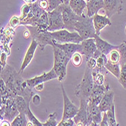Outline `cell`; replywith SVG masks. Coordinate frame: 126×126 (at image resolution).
<instances>
[{"mask_svg": "<svg viewBox=\"0 0 126 126\" xmlns=\"http://www.w3.org/2000/svg\"><path fill=\"white\" fill-rule=\"evenodd\" d=\"M94 85V82L92 76V70L87 67L82 82L76 86L75 89L76 95L79 98V100L85 99L89 100L92 93Z\"/></svg>", "mask_w": 126, "mask_h": 126, "instance_id": "1", "label": "cell"}, {"mask_svg": "<svg viewBox=\"0 0 126 126\" xmlns=\"http://www.w3.org/2000/svg\"><path fill=\"white\" fill-rule=\"evenodd\" d=\"M26 28L30 32L32 39L37 42L39 47L42 51H44L45 46L48 45L54 46V40L51 36V32L48 30L42 29L37 26L27 25Z\"/></svg>", "mask_w": 126, "mask_h": 126, "instance_id": "2", "label": "cell"}, {"mask_svg": "<svg viewBox=\"0 0 126 126\" xmlns=\"http://www.w3.org/2000/svg\"><path fill=\"white\" fill-rule=\"evenodd\" d=\"M76 31L83 39L94 38L97 35L96 30L94 26V22L92 17H88L87 15L79 16L74 27Z\"/></svg>", "mask_w": 126, "mask_h": 126, "instance_id": "3", "label": "cell"}, {"mask_svg": "<svg viewBox=\"0 0 126 126\" xmlns=\"http://www.w3.org/2000/svg\"><path fill=\"white\" fill-rule=\"evenodd\" d=\"M51 36L54 42L58 43H81L84 39L79 34L76 32L69 31L63 29L51 32Z\"/></svg>", "mask_w": 126, "mask_h": 126, "instance_id": "4", "label": "cell"}, {"mask_svg": "<svg viewBox=\"0 0 126 126\" xmlns=\"http://www.w3.org/2000/svg\"><path fill=\"white\" fill-rule=\"evenodd\" d=\"M48 14L49 20V26L48 28V31L54 32L65 29L62 15V4L52 11L48 12Z\"/></svg>", "mask_w": 126, "mask_h": 126, "instance_id": "5", "label": "cell"}, {"mask_svg": "<svg viewBox=\"0 0 126 126\" xmlns=\"http://www.w3.org/2000/svg\"><path fill=\"white\" fill-rule=\"evenodd\" d=\"M62 15L63 20L65 25V29L68 30L69 31L73 32L75 30V24L77 22L79 16L73 11L69 3L62 4Z\"/></svg>", "mask_w": 126, "mask_h": 126, "instance_id": "6", "label": "cell"}, {"mask_svg": "<svg viewBox=\"0 0 126 126\" xmlns=\"http://www.w3.org/2000/svg\"><path fill=\"white\" fill-rule=\"evenodd\" d=\"M61 87L62 94L63 97V112L62 120L73 118L77 114L79 111V108L76 107L72 103V101L70 100V98L68 97L62 82L61 84Z\"/></svg>", "mask_w": 126, "mask_h": 126, "instance_id": "7", "label": "cell"}, {"mask_svg": "<svg viewBox=\"0 0 126 126\" xmlns=\"http://www.w3.org/2000/svg\"><path fill=\"white\" fill-rule=\"evenodd\" d=\"M88 102L89 100L81 99L80 100V108L76 115L73 118L76 125L88 126Z\"/></svg>", "mask_w": 126, "mask_h": 126, "instance_id": "8", "label": "cell"}, {"mask_svg": "<svg viewBox=\"0 0 126 126\" xmlns=\"http://www.w3.org/2000/svg\"><path fill=\"white\" fill-rule=\"evenodd\" d=\"M45 10H43L42 8H40L38 1L35 3L32 4L31 10L28 16L20 22V25H31V26H36L37 20L40 17V16L45 12Z\"/></svg>", "mask_w": 126, "mask_h": 126, "instance_id": "9", "label": "cell"}, {"mask_svg": "<svg viewBox=\"0 0 126 126\" xmlns=\"http://www.w3.org/2000/svg\"><path fill=\"white\" fill-rule=\"evenodd\" d=\"M17 73H18L15 70V69L9 65H6L3 70H1V79H2L4 80L7 87L11 91H12L15 94V89H14V85H15L16 76L17 75Z\"/></svg>", "mask_w": 126, "mask_h": 126, "instance_id": "10", "label": "cell"}, {"mask_svg": "<svg viewBox=\"0 0 126 126\" xmlns=\"http://www.w3.org/2000/svg\"><path fill=\"white\" fill-rule=\"evenodd\" d=\"M104 9L110 18L115 14H121L123 11L122 0H104Z\"/></svg>", "mask_w": 126, "mask_h": 126, "instance_id": "11", "label": "cell"}, {"mask_svg": "<svg viewBox=\"0 0 126 126\" xmlns=\"http://www.w3.org/2000/svg\"><path fill=\"white\" fill-rule=\"evenodd\" d=\"M101 110L98 105L94 104L91 102H88V126L89 125H99L102 120Z\"/></svg>", "mask_w": 126, "mask_h": 126, "instance_id": "12", "label": "cell"}, {"mask_svg": "<svg viewBox=\"0 0 126 126\" xmlns=\"http://www.w3.org/2000/svg\"><path fill=\"white\" fill-rule=\"evenodd\" d=\"M54 79H58V76H57L54 69H52V70L48 73H44L41 76H36L34 78L27 79V82L28 85L31 88H35L36 85H37L40 83H44L45 82L50 81V80H52Z\"/></svg>", "mask_w": 126, "mask_h": 126, "instance_id": "13", "label": "cell"}, {"mask_svg": "<svg viewBox=\"0 0 126 126\" xmlns=\"http://www.w3.org/2000/svg\"><path fill=\"white\" fill-rule=\"evenodd\" d=\"M81 45H82V50H81L82 54L86 56L87 59L90 58H94V55L97 50L94 38L84 39L81 42Z\"/></svg>", "mask_w": 126, "mask_h": 126, "instance_id": "14", "label": "cell"}, {"mask_svg": "<svg viewBox=\"0 0 126 126\" xmlns=\"http://www.w3.org/2000/svg\"><path fill=\"white\" fill-rule=\"evenodd\" d=\"M110 88L109 85H94L92 93L89 98V101L91 102L92 104L98 105L100 104V103L103 98V96L105 94L106 91Z\"/></svg>", "mask_w": 126, "mask_h": 126, "instance_id": "15", "label": "cell"}, {"mask_svg": "<svg viewBox=\"0 0 126 126\" xmlns=\"http://www.w3.org/2000/svg\"><path fill=\"white\" fill-rule=\"evenodd\" d=\"M55 46L60 48L61 49H62L70 58H71L72 56L76 53V52H79L81 53V50H82V45L81 43H58L54 42V45Z\"/></svg>", "mask_w": 126, "mask_h": 126, "instance_id": "16", "label": "cell"}, {"mask_svg": "<svg viewBox=\"0 0 126 126\" xmlns=\"http://www.w3.org/2000/svg\"><path fill=\"white\" fill-rule=\"evenodd\" d=\"M94 26L96 30L97 35H100V32L104 29L106 26H111L112 23L110 21V18L107 15L104 16L101 15H98V13L95 14L93 17Z\"/></svg>", "mask_w": 126, "mask_h": 126, "instance_id": "17", "label": "cell"}, {"mask_svg": "<svg viewBox=\"0 0 126 126\" xmlns=\"http://www.w3.org/2000/svg\"><path fill=\"white\" fill-rule=\"evenodd\" d=\"M38 46H39V45H38L37 42L36 40L32 39L31 43H30V45L29 46V48H28V49H27V51L26 52L24 61H23V63H22V65L20 66V73L25 70V69L27 67V66L32 61L33 57H34V54H35V51H36Z\"/></svg>", "mask_w": 126, "mask_h": 126, "instance_id": "18", "label": "cell"}, {"mask_svg": "<svg viewBox=\"0 0 126 126\" xmlns=\"http://www.w3.org/2000/svg\"><path fill=\"white\" fill-rule=\"evenodd\" d=\"M113 98L114 92L110 88L103 96V98L99 104V108L102 112H107L112 107L113 104Z\"/></svg>", "mask_w": 126, "mask_h": 126, "instance_id": "19", "label": "cell"}, {"mask_svg": "<svg viewBox=\"0 0 126 126\" xmlns=\"http://www.w3.org/2000/svg\"><path fill=\"white\" fill-rule=\"evenodd\" d=\"M87 2V15L93 17L95 14L98 13L100 9L104 7V0H86Z\"/></svg>", "mask_w": 126, "mask_h": 126, "instance_id": "20", "label": "cell"}, {"mask_svg": "<svg viewBox=\"0 0 126 126\" xmlns=\"http://www.w3.org/2000/svg\"><path fill=\"white\" fill-rule=\"evenodd\" d=\"M94 39H95V42H96V45H97V50H99L102 54H106L107 56L113 49L118 48V46H116V45H111L110 43L107 42V41L102 39L100 37L99 35H96L94 36Z\"/></svg>", "mask_w": 126, "mask_h": 126, "instance_id": "21", "label": "cell"}, {"mask_svg": "<svg viewBox=\"0 0 126 126\" xmlns=\"http://www.w3.org/2000/svg\"><path fill=\"white\" fill-rule=\"evenodd\" d=\"M52 48L54 51V62L63 63L67 65L68 63L71 60L70 57H69L62 49L55 46V45L52 46Z\"/></svg>", "mask_w": 126, "mask_h": 126, "instance_id": "22", "label": "cell"}, {"mask_svg": "<svg viewBox=\"0 0 126 126\" xmlns=\"http://www.w3.org/2000/svg\"><path fill=\"white\" fill-rule=\"evenodd\" d=\"M69 5L74 12L79 16H82L84 11L87 8V2L85 0H70Z\"/></svg>", "mask_w": 126, "mask_h": 126, "instance_id": "23", "label": "cell"}, {"mask_svg": "<svg viewBox=\"0 0 126 126\" xmlns=\"http://www.w3.org/2000/svg\"><path fill=\"white\" fill-rule=\"evenodd\" d=\"M66 66L67 65L63 63L54 62V67L57 76H58V80L59 82H62L66 78Z\"/></svg>", "mask_w": 126, "mask_h": 126, "instance_id": "24", "label": "cell"}, {"mask_svg": "<svg viewBox=\"0 0 126 126\" xmlns=\"http://www.w3.org/2000/svg\"><path fill=\"white\" fill-rule=\"evenodd\" d=\"M15 100L19 112L27 115L30 109V103H28L24 97L20 95H16L15 97Z\"/></svg>", "mask_w": 126, "mask_h": 126, "instance_id": "25", "label": "cell"}, {"mask_svg": "<svg viewBox=\"0 0 126 126\" xmlns=\"http://www.w3.org/2000/svg\"><path fill=\"white\" fill-rule=\"evenodd\" d=\"M105 68L109 72H110L114 76L116 77L117 79L119 77L120 71H121V66H120L119 63H111L110 61H107V63L105 64Z\"/></svg>", "mask_w": 126, "mask_h": 126, "instance_id": "26", "label": "cell"}, {"mask_svg": "<svg viewBox=\"0 0 126 126\" xmlns=\"http://www.w3.org/2000/svg\"><path fill=\"white\" fill-rule=\"evenodd\" d=\"M27 116L26 114L20 112L18 115L11 122V126H27Z\"/></svg>", "mask_w": 126, "mask_h": 126, "instance_id": "27", "label": "cell"}, {"mask_svg": "<svg viewBox=\"0 0 126 126\" xmlns=\"http://www.w3.org/2000/svg\"><path fill=\"white\" fill-rule=\"evenodd\" d=\"M36 26L44 30H48L49 26V20H48V14L46 11L40 16V17L37 20Z\"/></svg>", "mask_w": 126, "mask_h": 126, "instance_id": "28", "label": "cell"}, {"mask_svg": "<svg viewBox=\"0 0 126 126\" xmlns=\"http://www.w3.org/2000/svg\"><path fill=\"white\" fill-rule=\"evenodd\" d=\"M107 117H108V121H109V125L110 126H116L119 125L118 123L116 122V116H115V105L114 104H112V107L107 111Z\"/></svg>", "mask_w": 126, "mask_h": 126, "instance_id": "29", "label": "cell"}, {"mask_svg": "<svg viewBox=\"0 0 126 126\" xmlns=\"http://www.w3.org/2000/svg\"><path fill=\"white\" fill-rule=\"evenodd\" d=\"M120 53L118 50V48L116 49H113L112 51H111L109 54L107 55V59L108 61L111 62V63H119L120 61Z\"/></svg>", "mask_w": 126, "mask_h": 126, "instance_id": "30", "label": "cell"}, {"mask_svg": "<svg viewBox=\"0 0 126 126\" xmlns=\"http://www.w3.org/2000/svg\"><path fill=\"white\" fill-rule=\"evenodd\" d=\"M118 50L120 53V61L119 64L122 65L126 63V41H124L121 45L118 46Z\"/></svg>", "mask_w": 126, "mask_h": 126, "instance_id": "31", "label": "cell"}, {"mask_svg": "<svg viewBox=\"0 0 126 126\" xmlns=\"http://www.w3.org/2000/svg\"><path fill=\"white\" fill-rule=\"evenodd\" d=\"M118 80L123 88L126 89V63L121 65V71Z\"/></svg>", "mask_w": 126, "mask_h": 126, "instance_id": "32", "label": "cell"}, {"mask_svg": "<svg viewBox=\"0 0 126 126\" xmlns=\"http://www.w3.org/2000/svg\"><path fill=\"white\" fill-rule=\"evenodd\" d=\"M108 61L107 59V56L106 54H102L99 58L97 59V70L101 71L102 69L105 67V64L107 63V62Z\"/></svg>", "mask_w": 126, "mask_h": 126, "instance_id": "33", "label": "cell"}, {"mask_svg": "<svg viewBox=\"0 0 126 126\" xmlns=\"http://www.w3.org/2000/svg\"><path fill=\"white\" fill-rule=\"evenodd\" d=\"M31 7H32V4H25L22 6L21 8V10H20V21L24 20L29 15L30 11L31 10Z\"/></svg>", "mask_w": 126, "mask_h": 126, "instance_id": "34", "label": "cell"}, {"mask_svg": "<svg viewBox=\"0 0 126 126\" xmlns=\"http://www.w3.org/2000/svg\"><path fill=\"white\" fill-rule=\"evenodd\" d=\"M92 76H93V79H94V82L96 85H104V75H102L100 73L97 72H92Z\"/></svg>", "mask_w": 126, "mask_h": 126, "instance_id": "35", "label": "cell"}, {"mask_svg": "<svg viewBox=\"0 0 126 126\" xmlns=\"http://www.w3.org/2000/svg\"><path fill=\"white\" fill-rule=\"evenodd\" d=\"M48 9L46 10L47 12L52 11L61 4H63L62 0H48Z\"/></svg>", "mask_w": 126, "mask_h": 126, "instance_id": "36", "label": "cell"}, {"mask_svg": "<svg viewBox=\"0 0 126 126\" xmlns=\"http://www.w3.org/2000/svg\"><path fill=\"white\" fill-rule=\"evenodd\" d=\"M82 54L79 52H76L75 53L71 58V61L73 64V66H79L82 64Z\"/></svg>", "mask_w": 126, "mask_h": 126, "instance_id": "37", "label": "cell"}, {"mask_svg": "<svg viewBox=\"0 0 126 126\" xmlns=\"http://www.w3.org/2000/svg\"><path fill=\"white\" fill-rule=\"evenodd\" d=\"M56 116H57V112H53L50 114L48 120L43 123V126H57L58 123L56 121Z\"/></svg>", "mask_w": 126, "mask_h": 126, "instance_id": "38", "label": "cell"}, {"mask_svg": "<svg viewBox=\"0 0 126 126\" xmlns=\"http://www.w3.org/2000/svg\"><path fill=\"white\" fill-rule=\"evenodd\" d=\"M27 116L28 118V120L30 122H31L32 123L33 125H36V126H43V123H41L36 118V116L33 115V113L32 112V111L30 110V109H29L27 114Z\"/></svg>", "mask_w": 126, "mask_h": 126, "instance_id": "39", "label": "cell"}, {"mask_svg": "<svg viewBox=\"0 0 126 126\" xmlns=\"http://www.w3.org/2000/svg\"><path fill=\"white\" fill-rule=\"evenodd\" d=\"M20 17H17V16H13L10 19L9 21V26L11 28H16L19 25H20Z\"/></svg>", "mask_w": 126, "mask_h": 126, "instance_id": "40", "label": "cell"}, {"mask_svg": "<svg viewBox=\"0 0 126 126\" xmlns=\"http://www.w3.org/2000/svg\"><path fill=\"white\" fill-rule=\"evenodd\" d=\"M73 125H76V123L73 118L65 119V120H61V122L58 124V126H73Z\"/></svg>", "mask_w": 126, "mask_h": 126, "instance_id": "41", "label": "cell"}, {"mask_svg": "<svg viewBox=\"0 0 126 126\" xmlns=\"http://www.w3.org/2000/svg\"><path fill=\"white\" fill-rule=\"evenodd\" d=\"M97 66V59L94 58H90L87 59V67L92 70Z\"/></svg>", "mask_w": 126, "mask_h": 126, "instance_id": "42", "label": "cell"}, {"mask_svg": "<svg viewBox=\"0 0 126 126\" xmlns=\"http://www.w3.org/2000/svg\"><path fill=\"white\" fill-rule=\"evenodd\" d=\"M100 126H109V121H108V117L107 112H104V115L102 116V120L100 123L99 124Z\"/></svg>", "mask_w": 126, "mask_h": 126, "instance_id": "43", "label": "cell"}, {"mask_svg": "<svg viewBox=\"0 0 126 126\" xmlns=\"http://www.w3.org/2000/svg\"><path fill=\"white\" fill-rule=\"evenodd\" d=\"M6 59H7V55L5 53H2L1 56H0V61H1V70L5 67L6 64Z\"/></svg>", "mask_w": 126, "mask_h": 126, "instance_id": "44", "label": "cell"}, {"mask_svg": "<svg viewBox=\"0 0 126 126\" xmlns=\"http://www.w3.org/2000/svg\"><path fill=\"white\" fill-rule=\"evenodd\" d=\"M38 3L43 10L46 11L48 7V0H38Z\"/></svg>", "mask_w": 126, "mask_h": 126, "instance_id": "45", "label": "cell"}, {"mask_svg": "<svg viewBox=\"0 0 126 126\" xmlns=\"http://www.w3.org/2000/svg\"><path fill=\"white\" fill-rule=\"evenodd\" d=\"M32 102L33 104H35L36 106H38L41 102L40 96L38 94H34L32 97Z\"/></svg>", "mask_w": 126, "mask_h": 126, "instance_id": "46", "label": "cell"}, {"mask_svg": "<svg viewBox=\"0 0 126 126\" xmlns=\"http://www.w3.org/2000/svg\"><path fill=\"white\" fill-rule=\"evenodd\" d=\"M44 88V83H40L35 86V89L38 91H42Z\"/></svg>", "mask_w": 126, "mask_h": 126, "instance_id": "47", "label": "cell"}, {"mask_svg": "<svg viewBox=\"0 0 126 126\" xmlns=\"http://www.w3.org/2000/svg\"><path fill=\"white\" fill-rule=\"evenodd\" d=\"M24 38H26V39H28L30 36H31V35H30V32L27 29V30L24 32Z\"/></svg>", "mask_w": 126, "mask_h": 126, "instance_id": "48", "label": "cell"}, {"mask_svg": "<svg viewBox=\"0 0 126 126\" xmlns=\"http://www.w3.org/2000/svg\"><path fill=\"white\" fill-rule=\"evenodd\" d=\"M24 1L26 3H28V4H33V3L36 2L38 0H24Z\"/></svg>", "mask_w": 126, "mask_h": 126, "instance_id": "49", "label": "cell"}, {"mask_svg": "<svg viewBox=\"0 0 126 126\" xmlns=\"http://www.w3.org/2000/svg\"><path fill=\"white\" fill-rule=\"evenodd\" d=\"M3 125H11V124L8 122V120L2 121L1 122V126H3Z\"/></svg>", "mask_w": 126, "mask_h": 126, "instance_id": "50", "label": "cell"}, {"mask_svg": "<svg viewBox=\"0 0 126 126\" xmlns=\"http://www.w3.org/2000/svg\"><path fill=\"white\" fill-rule=\"evenodd\" d=\"M62 1H63V4H68V3H69V1H70V0H62Z\"/></svg>", "mask_w": 126, "mask_h": 126, "instance_id": "51", "label": "cell"}, {"mask_svg": "<svg viewBox=\"0 0 126 126\" xmlns=\"http://www.w3.org/2000/svg\"><path fill=\"white\" fill-rule=\"evenodd\" d=\"M125 34H126V26H125Z\"/></svg>", "mask_w": 126, "mask_h": 126, "instance_id": "52", "label": "cell"}, {"mask_svg": "<svg viewBox=\"0 0 126 126\" xmlns=\"http://www.w3.org/2000/svg\"><path fill=\"white\" fill-rule=\"evenodd\" d=\"M85 1H86V0H85Z\"/></svg>", "mask_w": 126, "mask_h": 126, "instance_id": "53", "label": "cell"}]
</instances>
